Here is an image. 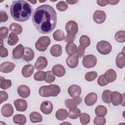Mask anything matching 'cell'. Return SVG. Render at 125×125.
Instances as JSON below:
<instances>
[{
    "instance_id": "cell-1",
    "label": "cell",
    "mask_w": 125,
    "mask_h": 125,
    "mask_svg": "<svg viewBox=\"0 0 125 125\" xmlns=\"http://www.w3.org/2000/svg\"><path fill=\"white\" fill-rule=\"evenodd\" d=\"M32 21L34 27L39 32L49 34L56 26L57 13L52 6L48 4L42 5L35 9Z\"/></svg>"
},
{
    "instance_id": "cell-2",
    "label": "cell",
    "mask_w": 125,
    "mask_h": 125,
    "mask_svg": "<svg viewBox=\"0 0 125 125\" xmlns=\"http://www.w3.org/2000/svg\"><path fill=\"white\" fill-rule=\"evenodd\" d=\"M10 14L16 21L24 22L27 21L33 12L31 5L23 0H14L10 6Z\"/></svg>"
},
{
    "instance_id": "cell-3",
    "label": "cell",
    "mask_w": 125,
    "mask_h": 125,
    "mask_svg": "<svg viewBox=\"0 0 125 125\" xmlns=\"http://www.w3.org/2000/svg\"><path fill=\"white\" fill-rule=\"evenodd\" d=\"M61 92V88L56 84H50L49 85L42 86L39 90L40 95L43 97H56Z\"/></svg>"
},
{
    "instance_id": "cell-4",
    "label": "cell",
    "mask_w": 125,
    "mask_h": 125,
    "mask_svg": "<svg viewBox=\"0 0 125 125\" xmlns=\"http://www.w3.org/2000/svg\"><path fill=\"white\" fill-rule=\"evenodd\" d=\"M51 42L50 39L48 36L41 37L36 42L35 47L36 49L40 51H45Z\"/></svg>"
},
{
    "instance_id": "cell-5",
    "label": "cell",
    "mask_w": 125,
    "mask_h": 125,
    "mask_svg": "<svg viewBox=\"0 0 125 125\" xmlns=\"http://www.w3.org/2000/svg\"><path fill=\"white\" fill-rule=\"evenodd\" d=\"M97 51L102 55H107L112 50V46L109 42L105 41L99 42L96 44Z\"/></svg>"
},
{
    "instance_id": "cell-6",
    "label": "cell",
    "mask_w": 125,
    "mask_h": 125,
    "mask_svg": "<svg viewBox=\"0 0 125 125\" xmlns=\"http://www.w3.org/2000/svg\"><path fill=\"white\" fill-rule=\"evenodd\" d=\"M97 62L96 57L92 54L85 55L83 57L82 63L83 66L87 68H90L94 67Z\"/></svg>"
},
{
    "instance_id": "cell-7",
    "label": "cell",
    "mask_w": 125,
    "mask_h": 125,
    "mask_svg": "<svg viewBox=\"0 0 125 125\" xmlns=\"http://www.w3.org/2000/svg\"><path fill=\"white\" fill-rule=\"evenodd\" d=\"M65 29L67 34L76 35L78 31V26L76 21L71 20L66 23Z\"/></svg>"
},
{
    "instance_id": "cell-8",
    "label": "cell",
    "mask_w": 125,
    "mask_h": 125,
    "mask_svg": "<svg viewBox=\"0 0 125 125\" xmlns=\"http://www.w3.org/2000/svg\"><path fill=\"white\" fill-rule=\"evenodd\" d=\"M82 100V98L80 96L73 97L72 99H66L64 101V104L67 108L72 109L77 107V105L80 104Z\"/></svg>"
},
{
    "instance_id": "cell-9",
    "label": "cell",
    "mask_w": 125,
    "mask_h": 125,
    "mask_svg": "<svg viewBox=\"0 0 125 125\" xmlns=\"http://www.w3.org/2000/svg\"><path fill=\"white\" fill-rule=\"evenodd\" d=\"M124 94H121L117 91H113L111 93V102L114 106H117L122 104L124 99Z\"/></svg>"
},
{
    "instance_id": "cell-10",
    "label": "cell",
    "mask_w": 125,
    "mask_h": 125,
    "mask_svg": "<svg viewBox=\"0 0 125 125\" xmlns=\"http://www.w3.org/2000/svg\"><path fill=\"white\" fill-rule=\"evenodd\" d=\"M106 14L102 10H96L93 16L94 21L97 24H102L104 22L106 19Z\"/></svg>"
},
{
    "instance_id": "cell-11",
    "label": "cell",
    "mask_w": 125,
    "mask_h": 125,
    "mask_svg": "<svg viewBox=\"0 0 125 125\" xmlns=\"http://www.w3.org/2000/svg\"><path fill=\"white\" fill-rule=\"evenodd\" d=\"M53 104L51 102L48 101L42 102L40 105V109L41 111L46 115L50 114L53 110Z\"/></svg>"
},
{
    "instance_id": "cell-12",
    "label": "cell",
    "mask_w": 125,
    "mask_h": 125,
    "mask_svg": "<svg viewBox=\"0 0 125 125\" xmlns=\"http://www.w3.org/2000/svg\"><path fill=\"white\" fill-rule=\"evenodd\" d=\"M14 104L16 109L18 111L24 112L27 108V103L26 101L23 99H18L14 101Z\"/></svg>"
},
{
    "instance_id": "cell-13",
    "label": "cell",
    "mask_w": 125,
    "mask_h": 125,
    "mask_svg": "<svg viewBox=\"0 0 125 125\" xmlns=\"http://www.w3.org/2000/svg\"><path fill=\"white\" fill-rule=\"evenodd\" d=\"M48 64L47 59L43 56H40L37 59L35 64V68L38 70H42L46 68Z\"/></svg>"
},
{
    "instance_id": "cell-14",
    "label": "cell",
    "mask_w": 125,
    "mask_h": 125,
    "mask_svg": "<svg viewBox=\"0 0 125 125\" xmlns=\"http://www.w3.org/2000/svg\"><path fill=\"white\" fill-rule=\"evenodd\" d=\"M0 72L8 73L12 72L15 67V64L12 62H4L0 64Z\"/></svg>"
},
{
    "instance_id": "cell-15",
    "label": "cell",
    "mask_w": 125,
    "mask_h": 125,
    "mask_svg": "<svg viewBox=\"0 0 125 125\" xmlns=\"http://www.w3.org/2000/svg\"><path fill=\"white\" fill-rule=\"evenodd\" d=\"M1 113L4 117H10L14 113V108L10 104H4L1 109Z\"/></svg>"
},
{
    "instance_id": "cell-16",
    "label": "cell",
    "mask_w": 125,
    "mask_h": 125,
    "mask_svg": "<svg viewBox=\"0 0 125 125\" xmlns=\"http://www.w3.org/2000/svg\"><path fill=\"white\" fill-rule=\"evenodd\" d=\"M24 52V48L21 44L17 46L12 51V57L14 59L18 60L23 57Z\"/></svg>"
},
{
    "instance_id": "cell-17",
    "label": "cell",
    "mask_w": 125,
    "mask_h": 125,
    "mask_svg": "<svg viewBox=\"0 0 125 125\" xmlns=\"http://www.w3.org/2000/svg\"><path fill=\"white\" fill-rule=\"evenodd\" d=\"M82 89L80 86L77 84H73L68 88V93L72 98L80 96L81 94Z\"/></svg>"
},
{
    "instance_id": "cell-18",
    "label": "cell",
    "mask_w": 125,
    "mask_h": 125,
    "mask_svg": "<svg viewBox=\"0 0 125 125\" xmlns=\"http://www.w3.org/2000/svg\"><path fill=\"white\" fill-rule=\"evenodd\" d=\"M79 57L77 55H69L66 59V63L71 68H74L79 63Z\"/></svg>"
},
{
    "instance_id": "cell-19",
    "label": "cell",
    "mask_w": 125,
    "mask_h": 125,
    "mask_svg": "<svg viewBox=\"0 0 125 125\" xmlns=\"http://www.w3.org/2000/svg\"><path fill=\"white\" fill-rule=\"evenodd\" d=\"M17 92L19 96L23 98H27L30 94V88L24 84L20 85L17 88Z\"/></svg>"
},
{
    "instance_id": "cell-20",
    "label": "cell",
    "mask_w": 125,
    "mask_h": 125,
    "mask_svg": "<svg viewBox=\"0 0 125 125\" xmlns=\"http://www.w3.org/2000/svg\"><path fill=\"white\" fill-rule=\"evenodd\" d=\"M98 99L97 95L94 92L88 93L84 98V103L87 106H92L97 102Z\"/></svg>"
},
{
    "instance_id": "cell-21",
    "label": "cell",
    "mask_w": 125,
    "mask_h": 125,
    "mask_svg": "<svg viewBox=\"0 0 125 125\" xmlns=\"http://www.w3.org/2000/svg\"><path fill=\"white\" fill-rule=\"evenodd\" d=\"M52 71L56 76L61 77L64 75L65 73V69L62 64H57L52 67Z\"/></svg>"
},
{
    "instance_id": "cell-22",
    "label": "cell",
    "mask_w": 125,
    "mask_h": 125,
    "mask_svg": "<svg viewBox=\"0 0 125 125\" xmlns=\"http://www.w3.org/2000/svg\"><path fill=\"white\" fill-rule=\"evenodd\" d=\"M105 79L108 83L114 82L117 78V74L115 71L112 69H109L104 74Z\"/></svg>"
},
{
    "instance_id": "cell-23",
    "label": "cell",
    "mask_w": 125,
    "mask_h": 125,
    "mask_svg": "<svg viewBox=\"0 0 125 125\" xmlns=\"http://www.w3.org/2000/svg\"><path fill=\"white\" fill-rule=\"evenodd\" d=\"M34 68L32 64H28L24 65L21 70L22 76L25 78H29L33 74Z\"/></svg>"
},
{
    "instance_id": "cell-24",
    "label": "cell",
    "mask_w": 125,
    "mask_h": 125,
    "mask_svg": "<svg viewBox=\"0 0 125 125\" xmlns=\"http://www.w3.org/2000/svg\"><path fill=\"white\" fill-rule=\"evenodd\" d=\"M34 52L33 50L30 47H25L24 52L22 57L23 60L27 62L32 61L34 57Z\"/></svg>"
},
{
    "instance_id": "cell-25",
    "label": "cell",
    "mask_w": 125,
    "mask_h": 125,
    "mask_svg": "<svg viewBox=\"0 0 125 125\" xmlns=\"http://www.w3.org/2000/svg\"><path fill=\"white\" fill-rule=\"evenodd\" d=\"M116 64L119 68H123L125 65V54L123 52H120L116 56Z\"/></svg>"
},
{
    "instance_id": "cell-26",
    "label": "cell",
    "mask_w": 125,
    "mask_h": 125,
    "mask_svg": "<svg viewBox=\"0 0 125 125\" xmlns=\"http://www.w3.org/2000/svg\"><path fill=\"white\" fill-rule=\"evenodd\" d=\"M50 52L51 55L54 57H59L62 54V46L59 44L53 45L50 48Z\"/></svg>"
},
{
    "instance_id": "cell-27",
    "label": "cell",
    "mask_w": 125,
    "mask_h": 125,
    "mask_svg": "<svg viewBox=\"0 0 125 125\" xmlns=\"http://www.w3.org/2000/svg\"><path fill=\"white\" fill-rule=\"evenodd\" d=\"M65 49L68 55H73L77 52V46L73 42H68L66 44Z\"/></svg>"
},
{
    "instance_id": "cell-28",
    "label": "cell",
    "mask_w": 125,
    "mask_h": 125,
    "mask_svg": "<svg viewBox=\"0 0 125 125\" xmlns=\"http://www.w3.org/2000/svg\"><path fill=\"white\" fill-rule=\"evenodd\" d=\"M9 29L11 33L16 35H19L21 34L22 31V28L21 26L16 22H13L10 25Z\"/></svg>"
},
{
    "instance_id": "cell-29",
    "label": "cell",
    "mask_w": 125,
    "mask_h": 125,
    "mask_svg": "<svg viewBox=\"0 0 125 125\" xmlns=\"http://www.w3.org/2000/svg\"><path fill=\"white\" fill-rule=\"evenodd\" d=\"M68 112L65 109L61 108L58 109L55 113V116L57 119L60 121H63L67 118Z\"/></svg>"
},
{
    "instance_id": "cell-30",
    "label": "cell",
    "mask_w": 125,
    "mask_h": 125,
    "mask_svg": "<svg viewBox=\"0 0 125 125\" xmlns=\"http://www.w3.org/2000/svg\"><path fill=\"white\" fill-rule=\"evenodd\" d=\"M30 120L32 123H36L41 122L42 120V116L40 113L36 111H33L29 114Z\"/></svg>"
},
{
    "instance_id": "cell-31",
    "label": "cell",
    "mask_w": 125,
    "mask_h": 125,
    "mask_svg": "<svg viewBox=\"0 0 125 125\" xmlns=\"http://www.w3.org/2000/svg\"><path fill=\"white\" fill-rule=\"evenodd\" d=\"M13 121L16 124L24 125L26 122V118L24 115L18 114L14 116Z\"/></svg>"
},
{
    "instance_id": "cell-32",
    "label": "cell",
    "mask_w": 125,
    "mask_h": 125,
    "mask_svg": "<svg viewBox=\"0 0 125 125\" xmlns=\"http://www.w3.org/2000/svg\"><path fill=\"white\" fill-rule=\"evenodd\" d=\"M107 112V110L106 107L102 105H98L95 109V114L97 116L104 117L106 115Z\"/></svg>"
},
{
    "instance_id": "cell-33",
    "label": "cell",
    "mask_w": 125,
    "mask_h": 125,
    "mask_svg": "<svg viewBox=\"0 0 125 125\" xmlns=\"http://www.w3.org/2000/svg\"><path fill=\"white\" fill-rule=\"evenodd\" d=\"M12 85V82L10 80H6L4 78L0 77V87L3 90H6Z\"/></svg>"
},
{
    "instance_id": "cell-34",
    "label": "cell",
    "mask_w": 125,
    "mask_h": 125,
    "mask_svg": "<svg viewBox=\"0 0 125 125\" xmlns=\"http://www.w3.org/2000/svg\"><path fill=\"white\" fill-rule=\"evenodd\" d=\"M81 114V110L78 108L69 109L68 112V115L69 118L71 119H77Z\"/></svg>"
},
{
    "instance_id": "cell-35",
    "label": "cell",
    "mask_w": 125,
    "mask_h": 125,
    "mask_svg": "<svg viewBox=\"0 0 125 125\" xmlns=\"http://www.w3.org/2000/svg\"><path fill=\"white\" fill-rule=\"evenodd\" d=\"M79 42L81 46L85 48L90 44V40L88 36L82 35L80 38Z\"/></svg>"
},
{
    "instance_id": "cell-36",
    "label": "cell",
    "mask_w": 125,
    "mask_h": 125,
    "mask_svg": "<svg viewBox=\"0 0 125 125\" xmlns=\"http://www.w3.org/2000/svg\"><path fill=\"white\" fill-rule=\"evenodd\" d=\"M112 92L109 90H105L103 91L102 95V99L103 102L106 104L111 103V95Z\"/></svg>"
},
{
    "instance_id": "cell-37",
    "label": "cell",
    "mask_w": 125,
    "mask_h": 125,
    "mask_svg": "<svg viewBox=\"0 0 125 125\" xmlns=\"http://www.w3.org/2000/svg\"><path fill=\"white\" fill-rule=\"evenodd\" d=\"M19 40L18 37L16 34L11 33L8 37L7 43L9 45L13 46L17 43Z\"/></svg>"
},
{
    "instance_id": "cell-38",
    "label": "cell",
    "mask_w": 125,
    "mask_h": 125,
    "mask_svg": "<svg viewBox=\"0 0 125 125\" xmlns=\"http://www.w3.org/2000/svg\"><path fill=\"white\" fill-rule=\"evenodd\" d=\"M53 37L55 41H62L64 39V34L62 30L58 29L53 33Z\"/></svg>"
},
{
    "instance_id": "cell-39",
    "label": "cell",
    "mask_w": 125,
    "mask_h": 125,
    "mask_svg": "<svg viewBox=\"0 0 125 125\" xmlns=\"http://www.w3.org/2000/svg\"><path fill=\"white\" fill-rule=\"evenodd\" d=\"M115 40L119 42H125V32L124 30H120L117 32L115 35Z\"/></svg>"
},
{
    "instance_id": "cell-40",
    "label": "cell",
    "mask_w": 125,
    "mask_h": 125,
    "mask_svg": "<svg viewBox=\"0 0 125 125\" xmlns=\"http://www.w3.org/2000/svg\"><path fill=\"white\" fill-rule=\"evenodd\" d=\"M79 118L80 122L82 125H86L90 122V117L86 113H81L79 116Z\"/></svg>"
},
{
    "instance_id": "cell-41",
    "label": "cell",
    "mask_w": 125,
    "mask_h": 125,
    "mask_svg": "<svg viewBox=\"0 0 125 125\" xmlns=\"http://www.w3.org/2000/svg\"><path fill=\"white\" fill-rule=\"evenodd\" d=\"M46 77V72L42 71H38L34 75V79L37 81H42Z\"/></svg>"
},
{
    "instance_id": "cell-42",
    "label": "cell",
    "mask_w": 125,
    "mask_h": 125,
    "mask_svg": "<svg viewBox=\"0 0 125 125\" xmlns=\"http://www.w3.org/2000/svg\"><path fill=\"white\" fill-rule=\"evenodd\" d=\"M97 73L96 71H90L86 73L85 74V79L88 82H91L95 80L97 77Z\"/></svg>"
},
{
    "instance_id": "cell-43",
    "label": "cell",
    "mask_w": 125,
    "mask_h": 125,
    "mask_svg": "<svg viewBox=\"0 0 125 125\" xmlns=\"http://www.w3.org/2000/svg\"><path fill=\"white\" fill-rule=\"evenodd\" d=\"M46 72V77L44 80L45 82L47 83H51L55 80V76L52 71H48Z\"/></svg>"
},
{
    "instance_id": "cell-44",
    "label": "cell",
    "mask_w": 125,
    "mask_h": 125,
    "mask_svg": "<svg viewBox=\"0 0 125 125\" xmlns=\"http://www.w3.org/2000/svg\"><path fill=\"white\" fill-rule=\"evenodd\" d=\"M56 8L60 11H64L68 8V4L64 1H60L56 4Z\"/></svg>"
},
{
    "instance_id": "cell-45",
    "label": "cell",
    "mask_w": 125,
    "mask_h": 125,
    "mask_svg": "<svg viewBox=\"0 0 125 125\" xmlns=\"http://www.w3.org/2000/svg\"><path fill=\"white\" fill-rule=\"evenodd\" d=\"M0 56L1 58H5L8 56V51L3 45V40L0 39Z\"/></svg>"
},
{
    "instance_id": "cell-46",
    "label": "cell",
    "mask_w": 125,
    "mask_h": 125,
    "mask_svg": "<svg viewBox=\"0 0 125 125\" xmlns=\"http://www.w3.org/2000/svg\"><path fill=\"white\" fill-rule=\"evenodd\" d=\"M106 119L104 117L96 116L94 119L93 123L95 125H104L105 124Z\"/></svg>"
},
{
    "instance_id": "cell-47",
    "label": "cell",
    "mask_w": 125,
    "mask_h": 125,
    "mask_svg": "<svg viewBox=\"0 0 125 125\" xmlns=\"http://www.w3.org/2000/svg\"><path fill=\"white\" fill-rule=\"evenodd\" d=\"M8 33L9 30L6 27H1L0 28V39H5L7 37Z\"/></svg>"
},
{
    "instance_id": "cell-48",
    "label": "cell",
    "mask_w": 125,
    "mask_h": 125,
    "mask_svg": "<svg viewBox=\"0 0 125 125\" xmlns=\"http://www.w3.org/2000/svg\"><path fill=\"white\" fill-rule=\"evenodd\" d=\"M97 83L99 85L101 86H105L108 83V82L106 81V79H105L104 74H103L99 77L97 80Z\"/></svg>"
},
{
    "instance_id": "cell-49",
    "label": "cell",
    "mask_w": 125,
    "mask_h": 125,
    "mask_svg": "<svg viewBox=\"0 0 125 125\" xmlns=\"http://www.w3.org/2000/svg\"><path fill=\"white\" fill-rule=\"evenodd\" d=\"M84 51H85V48L82 47L80 45L77 47V56L81 58L84 55Z\"/></svg>"
},
{
    "instance_id": "cell-50",
    "label": "cell",
    "mask_w": 125,
    "mask_h": 125,
    "mask_svg": "<svg viewBox=\"0 0 125 125\" xmlns=\"http://www.w3.org/2000/svg\"><path fill=\"white\" fill-rule=\"evenodd\" d=\"M8 98V95L6 92L4 91H0V103L1 104L2 102L6 101Z\"/></svg>"
},
{
    "instance_id": "cell-51",
    "label": "cell",
    "mask_w": 125,
    "mask_h": 125,
    "mask_svg": "<svg viewBox=\"0 0 125 125\" xmlns=\"http://www.w3.org/2000/svg\"><path fill=\"white\" fill-rule=\"evenodd\" d=\"M8 19V16L5 11H0V22H5Z\"/></svg>"
},
{
    "instance_id": "cell-52",
    "label": "cell",
    "mask_w": 125,
    "mask_h": 125,
    "mask_svg": "<svg viewBox=\"0 0 125 125\" xmlns=\"http://www.w3.org/2000/svg\"><path fill=\"white\" fill-rule=\"evenodd\" d=\"M76 35H71L69 34L66 35L64 39V40L65 42H73L75 40Z\"/></svg>"
},
{
    "instance_id": "cell-53",
    "label": "cell",
    "mask_w": 125,
    "mask_h": 125,
    "mask_svg": "<svg viewBox=\"0 0 125 125\" xmlns=\"http://www.w3.org/2000/svg\"><path fill=\"white\" fill-rule=\"evenodd\" d=\"M97 3L100 6H105L108 4V0H97Z\"/></svg>"
},
{
    "instance_id": "cell-54",
    "label": "cell",
    "mask_w": 125,
    "mask_h": 125,
    "mask_svg": "<svg viewBox=\"0 0 125 125\" xmlns=\"http://www.w3.org/2000/svg\"><path fill=\"white\" fill-rule=\"evenodd\" d=\"M119 2V0H108V4L110 5H115L117 4Z\"/></svg>"
},
{
    "instance_id": "cell-55",
    "label": "cell",
    "mask_w": 125,
    "mask_h": 125,
    "mask_svg": "<svg viewBox=\"0 0 125 125\" xmlns=\"http://www.w3.org/2000/svg\"><path fill=\"white\" fill-rule=\"evenodd\" d=\"M78 2V0H66V2L69 4H74Z\"/></svg>"
},
{
    "instance_id": "cell-56",
    "label": "cell",
    "mask_w": 125,
    "mask_h": 125,
    "mask_svg": "<svg viewBox=\"0 0 125 125\" xmlns=\"http://www.w3.org/2000/svg\"><path fill=\"white\" fill-rule=\"evenodd\" d=\"M28 1L31 2V3H33V4H35L37 2V1L36 0H28Z\"/></svg>"
}]
</instances>
